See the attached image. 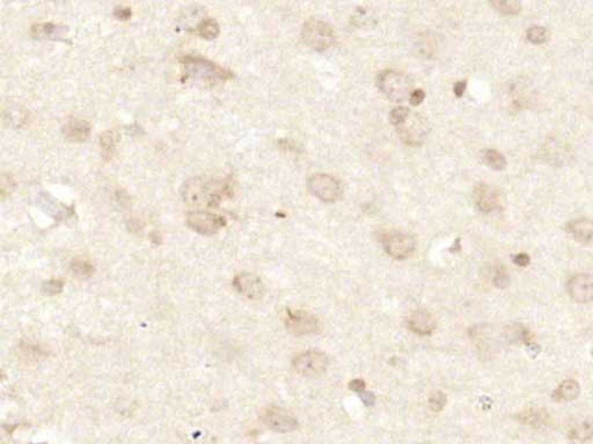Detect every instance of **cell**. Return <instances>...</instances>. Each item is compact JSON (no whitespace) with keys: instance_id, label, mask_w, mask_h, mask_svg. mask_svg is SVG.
I'll return each mask as SVG.
<instances>
[{"instance_id":"1","label":"cell","mask_w":593,"mask_h":444,"mask_svg":"<svg viewBox=\"0 0 593 444\" xmlns=\"http://www.w3.org/2000/svg\"><path fill=\"white\" fill-rule=\"evenodd\" d=\"M232 188L233 185L227 179H192L183 184L182 196L185 203L192 206L216 207L232 194Z\"/></svg>"},{"instance_id":"2","label":"cell","mask_w":593,"mask_h":444,"mask_svg":"<svg viewBox=\"0 0 593 444\" xmlns=\"http://www.w3.org/2000/svg\"><path fill=\"white\" fill-rule=\"evenodd\" d=\"M182 63L185 65V77L194 81L215 83L229 80L232 78V73L227 70L202 57L185 56Z\"/></svg>"},{"instance_id":"3","label":"cell","mask_w":593,"mask_h":444,"mask_svg":"<svg viewBox=\"0 0 593 444\" xmlns=\"http://www.w3.org/2000/svg\"><path fill=\"white\" fill-rule=\"evenodd\" d=\"M380 90L393 102L401 103L409 99L413 92V80L407 74L394 70L381 72L378 77Z\"/></svg>"},{"instance_id":"4","label":"cell","mask_w":593,"mask_h":444,"mask_svg":"<svg viewBox=\"0 0 593 444\" xmlns=\"http://www.w3.org/2000/svg\"><path fill=\"white\" fill-rule=\"evenodd\" d=\"M301 38L306 46L315 51H326L335 44L336 36L331 26L319 20L309 18L301 28Z\"/></svg>"},{"instance_id":"5","label":"cell","mask_w":593,"mask_h":444,"mask_svg":"<svg viewBox=\"0 0 593 444\" xmlns=\"http://www.w3.org/2000/svg\"><path fill=\"white\" fill-rule=\"evenodd\" d=\"M385 253L396 260L409 258L416 249V240L409 234L400 231H389L381 236Z\"/></svg>"},{"instance_id":"6","label":"cell","mask_w":593,"mask_h":444,"mask_svg":"<svg viewBox=\"0 0 593 444\" xmlns=\"http://www.w3.org/2000/svg\"><path fill=\"white\" fill-rule=\"evenodd\" d=\"M296 373L305 377H320L327 370L329 360L324 352L307 351L296 355L292 361Z\"/></svg>"},{"instance_id":"7","label":"cell","mask_w":593,"mask_h":444,"mask_svg":"<svg viewBox=\"0 0 593 444\" xmlns=\"http://www.w3.org/2000/svg\"><path fill=\"white\" fill-rule=\"evenodd\" d=\"M309 190L324 203H335L342 194V185L334 176L315 174L309 179Z\"/></svg>"},{"instance_id":"8","label":"cell","mask_w":593,"mask_h":444,"mask_svg":"<svg viewBox=\"0 0 593 444\" xmlns=\"http://www.w3.org/2000/svg\"><path fill=\"white\" fill-rule=\"evenodd\" d=\"M187 225L198 234L213 235L226 225V220L215 213L195 211L188 213Z\"/></svg>"},{"instance_id":"9","label":"cell","mask_w":593,"mask_h":444,"mask_svg":"<svg viewBox=\"0 0 593 444\" xmlns=\"http://www.w3.org/2000/svg\"><path fill=\"white\" fill-rule=\"evenodd\" d=\"M262 421L274 432L284 434L294 432L298 427L296 418L289 411L276 405L267 407L262 414Z\"/></svg>"},{"instance_id":"10","label":"cell","mask_w":593,"mask_h":444,"mask_svg":"<svg viewBox=\"0 0 593 444\" xmlns=\"http://www.w3.org/2000/svg\"><path fill=\"white\" fill-rule=\"evenodd\" d=\"M285 323H287V331L296 337L307 336V334L318 332L319 324H320L314 314L301 312V310H296V312L289 310Z\"/></svg>"},{"instance_id":"11","label":"cell","mask_w":593,"mask_h":444,"mask_svg":"<svg viewBox=\"0 0 593 444\" xmlns=\"http://www.w3.org/2000/svg\"><path fill=\"white\" fill-rule=\"evenodd\" d=\"M569 296L577 303H590L593 299L592 275L578 273L570 278L567 284Z\"/></svg>"},{"instance_id":"12","label":"cell","mask_w":593,"mask_h":444,"mask_svg":"<svg viewBox=\"0 0 593 444\" xmlns=\"http://www.w3.org/2000/svg\"><path fill=\"white\" fill-rule=\"evenodd\" d=\"M396 127L398 134L407 145H418L426 133L424 120L417 117L416 115H408L405 122Z\"/></svg>"},{"instance_id":"13","label":"cell","mask_w":593,"mask_h":444,"mask_svg":"<svg viewBox=\"0 0 593 444\" xmlns=\"http://www.w3.org/2000/svg\"><path fill=\"white\" fill-rule=\"evenodd\" d=\"M473 198L480 212L491 213L500 208V194L494 186L487 183L476 185Z\"/></svg>"},{"instance_id":"14","label":"cell","mask_w":593,"mask_h":444,"mask_svg":"<svg viewBox=\"0 0 593 444\" xmlns=\"http://www.w3.org/2000/svg\"><path fill=\"white\" fill-rule=\"evenodd\" d=\"M238 293L249 300H259L264 294V284L257 275L252 273H241L233 281Z\"/></svg>"},{"instance_id":"15","label":"cell","mask_w":593,"mask_h":444,"mask_svg":"<svg viewBox=\"0 0 593 444\" xmlns=\"http://www.w3.org/2000/svg\"><path fill=\"white\" fill-rule=\"evenodd\" d=\"M408 327L420 336H430L435 329V319L429 312L418 309L408 317Z\"/></svg>"},{"instance_id":"16","label":"cell","mask_w":593,"mask_h":444,"mask_svg":"<svg viewBox=\"0 0 593 444\" xmlns=\"http://www.w3.org/2000/svg\"><path fill=\"white\" fill-rule=\"evenodd\" d=\"M63 134L68 142H86L91 136V125L86 120L73 118L65 123L63 127Z\"/></svg>"},{"instance_id":"17","label":"cell","mask_w":593,"mask_h":444,"mask_svg":"<svg viewBox=\"0 0 593 444\" xmlns=\"http://www.w3.org/2000/svg\"><path fill=\"white\" fill-rule=\"evenodd\" d=\"M567 231L574 240L582 243H590L592 240V221L587 218L572 220L567 225Z\"/></svg>"},{"instance_id":"18","label":"cell","mask_w":593,"mask_h":444,"mask_svg":"<svg viewBox=\"0 0 593 444\" xmlns=\"http://www.w3.org/2000/svg\"><path fill=\"white\" fill-rule=\"evenodd\" d=\"M66 29L62 26L50 23V22H42L31 26V36L37 40H59L66 34Z\"/></svg>"},{"instance_id":"19","label":"cell","mask_w":593,"mask_h":444,"mask_svg":"<svg viewBox=\"0 0 593 444\" xmlns=\"http://www.w3.org/2000/svg\"><path fill=\"white\" fill-rule=\"evenodd\" d=\"M581 386L574 379H565L553 392V399L560 403L572 401L579 396Z\"/></svg>"},{"instance_id":"20","label":"cell","mask_w":593,"mask_h":444,"mask_svg":"<svg viewBox=\"0 0 593 444\" xmlns=\"http://www.w3.org/2000/svg\"><path fill=\"white\" fill-rule=\"evenodd\" d=\"M519 419L522 423L537 428V427H545V426L550 425V416L544 411L528 410L520 414Z\"/></svg>"},{"instance_id":"21","label":"cell","mask_w":593,"mask_h":444,"mask_svg":"<svg viewBox=\"0 0 593 444\" xmlns=\"http://www.w3.org/2000/svg\"><path fill=\"white\" fill-rule=\"evenodd\" d=\"M490 5L504 16H515L522 9L520 0H490Z\"/></svg>"},{"instance_id":"22","label":"cell","mask_w":593,"mask_h":444,"mask_svg":"<svg viewBox=\"0 0 593 444\" xmlns=\"http://www.w3.org/2000/svg\"><path fill=\"white\" fill-rule=\"evenodd\" d=\"M118 133L115 130H108L105 132L102 133L101 138H100V146H101L102 153L103 157H110L114 153L115 148L118 142Z\"/></svg>"},{"instance_id":"23","label":"cell","mask_w":593,"mask_h":444,"mask_svg":"<svg viewBox=\"0 0 593 444\" xmlns=\"http://www.w3.org/2000/svg\"><path fill=\"white\" fill-rule=\"evenodd\" d=\"M197 33L205 40H213L220 34V25L215 18H203L198 23Z\"/></svg>"},{"instance_id":"24","label":"cell","mask_w":593,"mask_h":444,"mask_svg":"<svg viewBox=\"0 0 593 444\" xmlns=\"http://www.w3.org/2000/svg\"><path fill=\"white\" fill-rule=\"evenodd\" d=\"M483 161L491 169L503 170L507 166V159L496 149H487L483 152Z\"/></svg>"},{"instance_id":"25","label":"cell","mask_w":593,"mask_h":444,"mask_svg":"<svg viewBox=\"0 0 593 444\" xmlns=\"http://www.w3.org/2000/svg\"><path fill=\"white\" fill-rule=\"evenodd\" d=\"M592 435V423L591 421H583V423H578V425L572 427V430L569 433V436L572 440H579V441H587L591 438Z\"/></svg>"},{"instance_id":"26","label":"cell","mask_w":593,"mask_h":444,"mask_svg":"<svg viewBox=\"0 0 593 444\" xmlns=\"http://www.w3.org/2000/svg\"><path fill=\"white\" fill-rule=\"evenodd\" d=\"M526 38L533 44H544L550 38V31H547L545 27L535 26V27L528 29L527 33H526Z\"/></svg>"},{"instance_id":"27","label":"cell","mask_w":593,"mask_h":444,"mask_svg":"<svg viewBox=\"0 0 593 444\" xmlns=\"http://www.w3.org/2000/svg\"><path fill=\"white\" fill-rule=\"evenodd\" d=\"M72 272L74 275L81 278H90L94 272L92 264L83 259H76L71 264Z\"/></svg>"},{"instance_id":"28","label":"cell","mask_w":593,"mask_h":444,"mask_svg":"<svg viewBox=\"0 0 593 444\" xmlns=\"http://www.w3.org/2000/svg\"><path fill=\"white\" fill-rule=\"evenodd\" d=\"M446 395L443 393V392L437 391L433 392V395L430 396L429 398V407L430 410L435 412V413H438L440 411L444 408L445 405H446Z\"/></svg>"},{"instance_id":"29","label":"cell","mask_w":593,"mask_h":444,"mask_svg":"<svg viewBox=\"0 0 593 444\" xmlns=\"http://www.w3.org/2000/svg\"><path fill=\"white\" fill-rule=\"evenodd\" d=\"M14 189H16V181L13 179L12 176H0V199L12 194Z\"/></svg>"},{"instance_id":"30","label":"cell","mask_w":593,"mask_h":444,"mask_svg":"<svg viewBox=\"0 0 593 444\" xmlns=\"http://www.w3.org/2000/svg\"><path fill=\"white\" fill-rule=\"evenodd\" d=\"M409 114H411V110L406 108V107H398V108L393 109L392 112H391V122H392L393 125L398 127L400 124L405 122Z\"/></svg>"},{"instance_id":"31","label":"cell","mask_w":593,"mask_h":444,"mask_svg":"<svg viewBox=\"0 0 593 444\" xmlns=\"http://www.w3.org/2000/svg\"><path fill=\"white\" fill-rule=\"evenodd\" d=\"M509 275L504 270H498L495 275L494 282L498 288H504L509 284Z\"/></svg>"},{"instance_id":"32","label":"cell","mask_w":593,"mask_h":444,"mask_svg":"<svg viewBox=\"0 0 593 444\" xmlns=\"http://www.w3.org/2000/svg\"><path fill=\"white\" fill-rule=\"evenodd\" d=\"M63 290V282L59 280H50L44 285L46 293L57 294Z\"/></svg>"},{"instance_id":"33","label":"cell","mask_w":593,"mask_h":444,"mask_svg":"<svg viewBox=\"0 0 593 444\" xmlns=\"http://www.w3.org/2000/svg\"><path fill=\"white\" fill-rule=\"evenodd\" d=\"M131 16H133V12H131V9L129 7H118V9H115L114 16L118 18V20L125 21V20H129Z\"/></svg>"},{"instance_id":"34","label":"cell","mask_w":593,"mask_h":444,"mask_svg":"<svg viewBox=\"0 0 593 444\" xmlns=\"http://www.w3.org/2000/svg\"><path fill=\"white\" fill-rule=\"evenodd\" d=\"M424 99H426V92L422 90H413L411 92V95H409V101H411L413 105H421L424 101Z\"/></svg>"},{"instance_id":"35","label":"cell","mask_w":593,"mask_h":444,"mask_svg":"<svg viewBox=\"0 0 593 444\" xmlns=\"http://www.w3.org/2000/svg\"><path fill=\"white\" fill-rule=\"evenodd\" d=\"M530 262H531V259H530L527 253H518V255L513 257V263L517 266H520V268H526L530 264Z\"/></svg>"},{"instance_id":"36","label":"cell","mask_w":593,"mask_h":444,"mask_svg":"<svg viewBox=\"0 0 593 444\" xmlns=\"http://www.w3.org/2000/svg\"><path fill=\"white\" fill-rule=\"evenodd\" d=\"M349 388L352 390V391L359 392L361 393V391H364L365 388H366V384H365L364 381L361 379H356L351 382L349 383Z\"/></svg>"},{"instance_id":"37","label":"cell","mask_w":593,"mask_h":444,"mask_svg":"<svg viewBox=\"0 0 593 444\" xmlns=\"http://www.w3.org/2000/svg\"><path fill=\"white\" fill-rule=\"evenodd\" d=\"M361 401H364L365 405H368V406H372L374 404V401H376V397H374L373 393H371V392L361 391Z\"/></svg>"},{"instance_id":"38","label":"cell","mask_w":593,"mask_h":444,"mask_svg":"<svg viewBox=\"0 0 593 444\" xmlns=\"http://www.w3.org/2000/svg\"><path fill=\"white\" fill-rule=\"evenodd\" d=\"M466 81H460V83H455L453 87L454 95L458 96V97H461L463 95V92H465V90H466Z\"/></svg>"}]
</instances>
